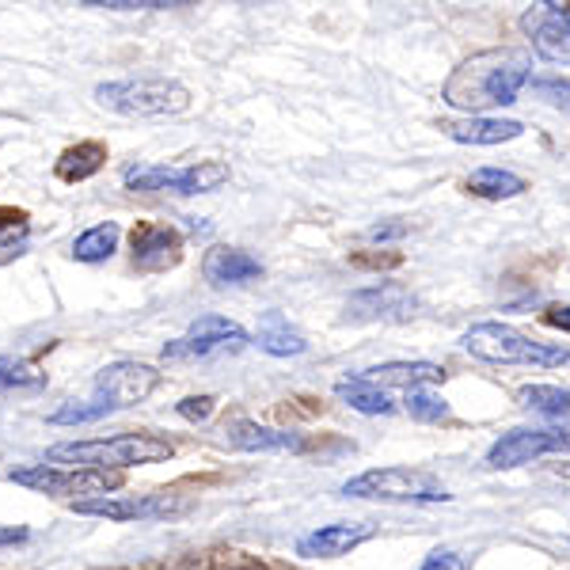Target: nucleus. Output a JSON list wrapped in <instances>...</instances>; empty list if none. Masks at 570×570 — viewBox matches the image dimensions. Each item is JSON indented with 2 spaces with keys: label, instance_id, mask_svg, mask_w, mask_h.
Masks as SVG:
<instances>
[{
  "label": "nucleus",
  "instance_id": "f3484780",
  "mask_svg": "<svg viewBox=\"0 0 570 570\" xmlns=\"http://www.w3.org/2000/svg\"><path fill=\"white\" fill-rule=\"evenodd\" d=\"M225 434H228V445L244 449V453H285V449L293 453V449L305 445L293 430H271V426H259V422H252V419H236Z\"/></svg>",
  "mask_w": 570,
  "mask_h": 570
},
{
  "label": "nucleus",
  "instance_id": "412c9836",
  "mask_svg": "<svg viewBox=\"0 0 570 570\" xmlns=\"http://www.w3.org/2000/svg\"><path fill=\"white\" fill-rule=\"evenodd\" d=\"M335 395L346 403V407L362 411V415H392V411H395V403L389 400V392H381L376 384L362 381V376H346V381H338Z\"/></svg>",
  "mask_w": 570,
  "mask_h": 570
},
{
  "label": "nucleus",
  "instance_id": "6e6552de",
  "mask_svg": "<svg viewBox=\"0 0 570 570\" xmlns=\"http://www.w3.org/2000/svg\"><path fill=\"white\" fill-rule=\"evenodd\" d=\"M91 384H96V400H104L110 411H122L149 400L160 384V373L145 362H110L96 373Z\"/></svg>",
  "mask_w": 570,
  "mask_h": 570
},
{
  "label": "nucleus",
  "instance_id": "2f4dec72",
  "mask_svg": "<svg viewBox=\"0 0 570 570\" xmlns=\"http://www.w3.org/2000/svg\"><path fill=\"white\" fill-rule=\"evenodd\" d=\"M419 570H468V563L456 556V551H434V556H430Z\"/></svg>",
  "mask_w": 570,
  "mask_h": 570
},
{
  "label": "nucleus",
  "instance_id": "473e14b6",
  "mask_svg": "<svg viewBox=\"0 0 570 570\" xmlns=\"http://www.w3.org/2000/svg\"><path fill=\"white\" fill-rule=\"evenodd\" d=\"M544 324L548 327H559V331H570V305H551L544 312Z\"/></svg>",
  "mask_w": 570,
  "mask_h": 570
},
{
  "label": "nucleus",
  "instance_id": "a211bd4d",
  "mask_svg": "<svg viewBox=\"0 0 570 570\" xmlns=\"http://www.w3.org/2000/svg\"><path fill=\"white\" fill-rule=\"evenodd\" d=\"M362 381L376 384V389H407L415 392L422 384H438L445 381V370L434 362H389V365H373V370L362 373Z\"/></svg>",
  "mask_w": 570,
  "mask_h": 570
},
{
  "label": "nucleus",
  "instance_id": "ddd939ff",
  "mask_svg": "<svg viewBox=\"0 0 570 570\" xmlns=\"http://www.w3.org/2000/svg\"><path fill=\"white\" fill-rule=\"evenodd\" d=\"M183 255V236L168 225H141L134 228V266L137 271H168Z\"/></svg>",
  "mask_w": 570,
  "mask_h": 570
},
{
  "label": "nucleus",
  "instance_id": "c85d7f7f",
  "mask_svg": "<svg viewBox=\"0 0 570 570\" xmlns=\"http://www.w3.org/2000/svg\"><path fill=\"white\" fill-rule=\"evenodd\" d=\"M532 96L544 99V104L556 110H570V80H559V77L532 80Z\"/></svg>",
  "mask_w": 570,
  "mask_h": 570
},
{
  "label": "nucleus",
  "instance_id": "39448f33",
  "mask_svg": "<svg viewBox=\"0 0 570 570\" xmlns=\"http://www.w3.org/2000/svg\"><path fill=\"white\" fill-rule=\"evenodd\" d=\"M343 499H373V502H449L453 494L438 475L422 468H370L343 483Z\"/></svg>",
  "mask_w": 570,
  "mask_h": 570
},
{
  "label": "nucleus",
  "instance_id": "c9c22d12",
  "mask_svg": "<svg viewBox=\"0 0 570 570\" xmlns=\"http://www.w3.org/2000/svg\"><path fill=\"white\" fill-rule=\"evenodd\" d=\"M240 570H263V567H240Z\"/></svg>",
  "mask_w": 570,
  "mask_h": 570
},
{
  "label": "nucleus",
  "instance_id": "7ed1b4c3",
  "mask_svg": "<svg viewBox=\"0 0 570 570\" xmlns=\"http://www.w3.org/2000/svg\"><path fill=\"white\" fill-rule=\"evenodd\" d=\"M464 351L480 362L491 365H537V370H556V365L570 362L567 346L556 343H537V338L521 335L518 327L510 324H475L464 335Z\"/></svg>",
  "mask_w": 570,
  "mask_h": 570
},
{
  "label": "nucleus",
  "instance_id": "4468645a",
  "mask_svg": "<svg viewBox=\"0 0 570 570\" xmlns=\"http://www.w3.org/2000/svg\"><path fill=\"white\" fill-rule=\"evenodd\" d=\"M525 27L540 58L551 61V66H570V23L559 20V16L551 12V4L532 8L525 16Z\"/></svg>",
  "mask_w": 570,
  "mask_h": 570
},
{
  "label": "nucleus",
  "instance_id": "cd10ccee",
  "mask_svg": "<svg viewBox=\"0 0 570 570\" xmlns=\"http://www.w3.org/2000/svg\"><path fill=\"white\" fill-rule=\"evenodd\" d=\"M407 411H411V419H419V422H438L449 415V403L434 392L415 389V392H407Z\"/></svg>",
  "mask_w": 570,
  "mask_h": 570
},
{
  "label": "nucleus",
  "instance_id": "f8f14e48",
  "mask_svg": "<svg viewBox=\"0 0 570 570\" xmlns=\"http://www.w3.org/2000/svg\"><path fill=\"white\" fill-rule=\"evenodd\" d=\"M77 513L107 521H153V518H176L187 513L190 502L171 499V494H130V499H88L72 505Z\"/></svg>",
  "mask_w": 570,
  "mask_h": 570
},
{
  "label": "nucleus",
  "instance_id": "423d86ee",
  "mask_svg": "<svg viewBox=\"0 0 570 570\" xmlns=\"http://www.w3.org/2000/svg\"><path fill=\"white\" fill-rule=\"evenodd\" d=\"M228 183V164L220 160H202L190 164V168H160V164H137V168L126 171V187L141 190V195H209V190L225 187Z\"/></svg>",
  "mask_w": 570,
  "mask_h": 570
},
{
  "label": "nucleus",
  "instance_id": "0eeeda50",
  "mask_svg": "<svg viewBox=\"0 0 570 570\" xmlns=\"http://www.w3.org/2000/svg\"><path fill=\"white\" fill-rule=\"evenodd\" d=\"M12 483L31 487V491H42L50 499H85V494H107L118 491V475L115 472H85V468H72V472H61V468H46V464H31V468H16Z\"/></svg>",
  "mask_w": 570,
  "mask_h": 570
},
{
  "label": "nucleus",
  "instance_id": "9b49d317",
  "mask_svg": "<svg viewBox=\"0 0 570 570\" xmlns=\"http://www.w3.org/2000/svg\"><path fill=\"white\" fill-rule=\"evenodd\" d=\"M419 308L415 293L400 282H381L370 285V289H357L351 301H346V320L351 324H400V320H411Z\"/></svg>",
  "mask_w": 570,
  "mask_h": 570
},
{
  "label": "nucleus",
  "instance_id": "393cba45",
  "mask_svg": "<svg viewBox=\"0 0 570 570\" xmlns=\"http://www.w3.org/2000/svg\"><path fill=\"white\" fill-rule=\"evenodd\" d=\"M521 403L537 415L567 419L570 415V389H556V384H529L521 389Z\"/></svg>",
  "mask_w": 570,
  "mask_h": 570
},
{
  "label": "nucleus",
  "instance_id": "c756f323",
  "mask_svg": "<svg viewBox=\"0 0 570 570\" xmlns=\"http://www.w3.org/2000/svg\"><path fill=\"white\" fill-rule=\"evenodd\" d=\"M85 8H115V12H141V8H183L179 0H85Z\"/></svg>",
  "mask_w": 570,
  "mask_h": 570
},
{
  "label": "nucleus",
  "instance_id": "7c9ffc66",
  "mask_svg": "<svg viewBox=\"0 0 570 570\" xmlns=\"http://www.w3.org/2000/svg\"><path fill=\"white\" fill-rule=\"evenodd\" d=\"M214 407H217L214 395H190V400L179 403V415L190 419V422H206L209 415H214Z\"/></svg>",
  "mask_w": 570,
  "mask_h": 570
},
{
  "label": "nucleus",
  "instance_id": "bb28decb",
  "mask_svg": "<svg viewBox=\"0 0 570 570\" xmlns=\"http://www.w3.org/2000/svg\"><path fill=\"white\" fill-rule=\"evenodd\" d=\"M0 389H46V373L27 357H0Z\"/></svg>",
  "mask_w": 570,
  "mask_h": 570
},
{
  "label": "nucleus",
  "instance_id": "6ab92c4d",
  "mask_svg": "<svg viewBox=\"0 0 570 570\" xmlns=\"http://www.w3.org/2000/svg\"><path fill=\"white\" fill-rule=\"evenodd\" d=\"M445 134L461 145H502L525 134V126L513 118H468V122H449Z\"/></svg>",
  "mask_w": 570,
  "mask_h": 570
},
{
  "label": "nucleus",
  "instance_id": "b1692460",
  "mask_svg": "<svg viewBox=\"0 0 570 570\" xmlns=\"http://www.w3.org/2000/svg\"><path fill=\"white\" fill-rule=\"evenodd\" d=\"M118 236H122V228L118 225H96V228H88V233H80L77 236V244H72V259H80V263H104L110 259V255L118 252Z\"/></svg>",
  "mask_w": 570,
  "mask_h": 570
},
{
  "label": "nucleus",
  "instance_id": "f03ea898",
  "mask_svg": "<svg viewBox=\"0 0 570 570\" xmlns=\"http://www.w3.org/2000/svg\"><path fill=\"white\" fill-rule=\"evenodd\" d=\"M176 453L168 438L156 434H118L104 441H66L46 453V464H77L85 472H107V468L160 464Z\"/></svg>",
  "mask_w": 570,
  "mask_h": 570
},
{
  "label": "nucleus",
  "instance_id": "dca6fc26",
  "mask_svg": "<svg viewBox=\"0 0 570 570\" xmlns=\"http://www.w3.org/2000/svg\"><path fill=\"white\" fill-rule=\"evenodd\" d=\"M202 274H206V282H214L217 289H225V285H247V282L263 278V263L255 259V255L240 252V247H214V252H206Z\"/></svg>",
  "mask_w": 570,
  "mask_h": 570
},
{
  "label": "nucleus",
  "instance_id": "9d476101",
  "mask_svg": "<svg viewBox=\"0 0 570 570\" xmlns=\"http://www.w3.org/2000/svg\"><path fill=\"white\" fill-rule=\"evenodd\" d=\"M247 346V331L233 320L220 316H202L190 324V331L176 343L164 346V357L168 362H179V357H209V354H236Z\"/></svg>",
  "mask_w": 570,
  "mask_h": 570
},
{
  "label": "nucleus",
  "instance_id": "72a5a7b5",
  "mask_svg": "<svg viewBox=\"0 0 570 570\" xmlns=\"http://www.w3.org/2000/svg\"><path fill=\"white\" fill-rule=\"evenodd\" d=\"M407 225H373L370 228V240H392V236H403Z\"/></svg>",
  "mask_w": 570,
  "mask_h": 570
},
{
  "label": "nucleus",
  "instance_id": "f704fd0d",
  "mask_svg": "<svg viewBox=\"0 0 570 570\" xmlns=\"http://www.w3.org/2000/svg\"><path fill=\"white\" fill-rule=\"evenodd\" d=\"M27 540V529H0V548L4 544H23Z\"/></svg>",
  "mask_w": 570,
  "mask_h": 570
},
{
  "label": "nucleus",
  "instance_id": "aec40b11",
  "mask_svg": "<svg viewBox=\"0 0 570 570\" xmlns=\"http://www.w3.org/2000/svg\"><path fill=\"white\" fill-rule=\"evenodd\" d=\"M259 346H263L266 354H274V357H297V354L308 351L305 335H301V331H293L289 320H285L282 312H263V320H259Z\"/></svg>",
  "mask_w": 570,
  "mask_h": 570
},
{
  "label": "nucleus",
  "instance_id": "4be33fe9",
  "mask_svg": "<svg viewBox=\"0 0 570 570\" xmlns=\"http://www.w3.org/2000/svg\"><path fill=\"white\" fill-rule=\"evenodd\" d=\"M107 164V149L99 141H80L72 145V149H66L58 156V179L66 183H85L88 176H96L99 168Z\"/></svg>",
  "mask_w": 570,
  "mask_h": 570
},
{
  "label": "nucleus",
  "instance_id": "2eb2a0df",
  "mask_svg": "<svg viewBox=\"0 0 570 570\" xmlns=\"http://www.w3.org/2000/svg\"><path fill=\"white\" fill-rule=\"evenodd\" d=\"M373 532L376 529L370 525V521H354V525H324V529L308 532V537H301L297 551L308 559H338V556H346V551H354L357 544H365Z\"/></svg>",
  "mask_w": 570,
  "mask_h": 570
},
{
  "label": "nucleus",
  "instance_id": "1a4fd4ad",
  "mask_svg": "<svg viewBox=\"0 0 570 570\" xmlns=\"http://www.w3.org/2000/svg\"><path fill=\"white\" fill-rule=\"evenodd\" d=\"M544 453H570V426H548V430H510L491 445L487 468L502 472V468L529 464Z\"/></svg>",
  "mask_w": 570,
  "mask_h": 570
},
{
  "label": "nucleus",
  "instance_id": "a878e982",
  "mask_svg": "<svg viewBox=\"0 0 570 570\" xmlns=\"http://www.w3.org/2000/svg\"><path fill=\"white\" fill-rule=\"evenodd\" d=\"M27 236H31V220H27L23 209H8L0 206V263L23 255Z\"/></svg>",
  "mask_w": 570,
  "mask_h": 570
},
{
  "label": "nucleus",
  "instance_id": "5701e85b",
  "mask_svg": "<svg viewBox=\"0 0 570 570\" xmlns=\"http://www.w3.org/2000/svg\"><path fill=\"white\" fill-rule=\"evenodd\" d=\"M468 190L487 202H505V198L525 195V179L513 176V171H502V168H480L468 176Z\"/></svg>",
  "mask_w": 570,
  "mask_h": 570
},
{
  "label": "nucleus",
  "instance_id": "f257e3e1",
  "mask_svg": "<svg viewBox=\"0 0 570 570\" xmlns=\"http://www.w3.org/2000/svg\"><path fill=\"white\" fill-rule=\"evenodd\" d=\"M532 85V53L518 46L483 50L453 69L441 88V99L461 110H487L518 104V91Z\"/></svg>",
  "mask_w": 570,
  "mask_h": 570
},
{
  "label": "nucleus",
  "instance_id": "20e7f679",
  "mask_svg": "<svg viewBox=\"0 0 570 570\" xmlns=\"http://www.w3.org/2000/svg\"><path fill=\"white\" fill-rule=\"evenodd\" d=\"M96 99L99 107L126 118H168V115H183L190 107V91L179 80H164V77L110 80V85L96 88Z\"/></svg>",
  "mask_w": 570,
  "mask_h": 570
}]
</instances>
